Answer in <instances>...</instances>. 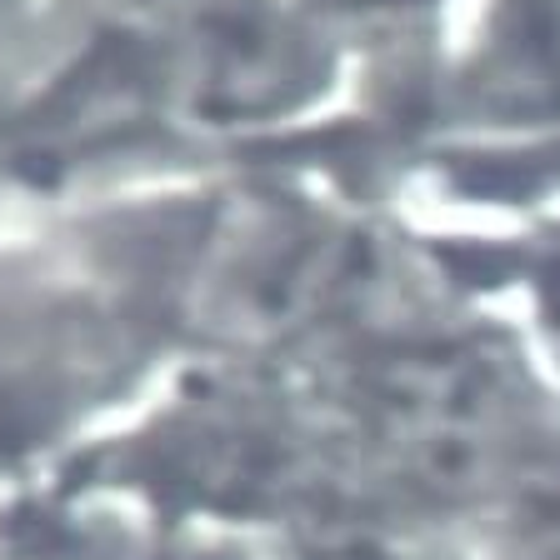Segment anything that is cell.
Here are the masks:
<instances>
[{"mask_svg":"<svg viewBox=\"0 0 560 560\" xmlns=\"http://www.w3.org/2000/svg\"><path fill=\"white\" fill-rule=\"evenodd\" d=\"M346 60L295 0H85L5 140L40 186L85 200L210 155L256 165L336 101Z\"/></svg>","mask_w":560,"mask_h":560,"instance_id":"6da1fadb","label":"cell"},{"mask_svg":"<svg viewBox=\"0 0 560 560\" xmlns=\"http://www.w3.org/2000/svg\"><path fill=\"white\" fill-rule=\"evenodd\" d=\"M435 105L445 145L560 136V0H480Z\"/></svg>","mask_w":560,"mask_h":560,"instance_id":"7a4b0ae2","label":"cell"},{"mask_svg":"<svg viewBox=\"0 0 560 560\" xmlns=\"http://www.w3.org/2000/svg\"><path fill=\"white\" fill-rule=\"evenodd\" d=\"M431 256L451 285L515 295L530 311L540 346L560 355V210L536 215L521 235L431 245Z\"/></svg>","mask_w":560,"mask_h":560,"instance_id":"3957f363","label":"cell"},{"mask_svg":"<svg viewBox=\"0 0 560 560\" xmlns=\"http://www.w3.org/2000/svg\"><path fill=\"white\" fill-rule=\"evenodd\" d=\"M295 5L346 50H396L406 35H425V25L451 0H295Z\"/></svg>","mask_w":560,"mask_h":560,"instance_id":"277c9868","label":"cell"},{"mask_svg":"<svg viewBox=\"0 0 560 560\" xmlns=\"http://www.w3.org/2000/svg\"><path fill=\"white\" fill-rule=\"evenodd\" d=\"M241 560H330V556H315V550H256V556Z\"/></svg>","mask_w":560,"mask_h":560,"instance_id":"5b68a950","label":"cell"},{"mask_svg":"<svg viewBox=\"0 0 560 560\" xmlns=\"http://www.w3.org/2000/svg\"><path fill=\"white\" fill-rule=\"evenodd\" d=\"M35 0H0V25H11V21H21L25 11H31Z\"/></svg>","mask_w":560,"mask_h":560,"instance_id":"8992f818","label":"cell"}]
</instances>
